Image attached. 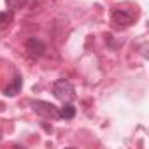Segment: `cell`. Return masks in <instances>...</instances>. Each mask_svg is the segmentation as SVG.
I'll use <instances>...</instances> for the list:
<instances>
[{"instance_id": "obj_1", "label": "cell", "mask_w": 149, "mask_h": 149, "mask_svg": "<svg viewBox=\"0 0 149 149\" xmlns=\"http://www.w3.org/2000/svg\"><path fill=\"white\" fill-rule=\"evenodd\" d=\"M53 95L60 100V102H72L76 98V90H74L72 83L67 81V79H58L54 84H53Z\"/></svg>"}, {"instance_id": "obj_2", "label": "cell", "mask_w": 149, "mask_h": 149, "mask_svg": "<svg viewBox=\"0 0 149 149\" xmlns=\"http://www.w3.org/2000/svg\"><path fill=\"white\" fill-rule=\"evenodd\" d=\"M25 51H26V54H28L30 58L37 60V58H42V56H44V53H46V44H44L40 39L32 37V39H28V40L25 42Z\"/></svg>"}, {"instance_id": "obj_3", "label": "cell", "mask_w": 149, "mask_h": 149, "mask_svg": "<svg viewBox=\"0 0 149 149\" xmlns=\"http://www.w3.org/2000/svg\"><path fill=\"white\" fill-rule=\"evenodd\" d=\"M32 107H33V111H35L39 116H42V118H53V119L60 118V111H58L53 104L37 100V102H32Z\"/></svg>"}, {"instance_id": "obj_4", "label": "cell", "mask_w": 149, "mask_h": 149, "mask_svg": "<svg viewBox=\"0 0 149 149\" xmlns=\"http://www.w3.org/2000/svg\"><path fill=\"white\" fill-rule=\"evenodd\" d=\"M112 23L118 28H128L133 25V16L126 9H114L112 11Z\"/></svg>"}, {"instance_id": "obj_5", "label": "cell", "mask_w": 149, "mask_h": 149, "mask_svg": "<svg viewBox=\"0 0 149 149\" xmlns=\"http://www.w3.org/2000/svg\"><path fill=\"white\" fill-rule=\"evenodd\" d=\"M21 86H23V79H21V76H14L13 83L4 90V95H6V97H16V95L21 91Z\"/></svg>"}, {"instance_id": "obj_6", "label": "cell", "mask_w": 149, "mask_h": 149, "mask_svg": "<svg viewBox=\"0 0 149 149\" xmlns=\"http://www.w3.org/2000/svg\"><path fill=\"white\" fill-rule=\"evenodd\" d=\"M76 116V107H74L70 102H65V105L60 109V118H65V119H72Z\"/></svg>"}, {"instance_id": "obj_7", "label": "cell", "mask_w": 149, "mask_h": 149, "mask_svg": "<svg viewBox=\"0 0 149 149\" xmlns=\"http://www.w3.org/2000/svg\"><path fill=\"white\" fill-rule=\"evenodd\" d=\"M6 2H7V7H9L11 11H18V9H21L23 6L28 4V0H6Z\"/></svg>"}, {"instance_id": "obj_8", "label": "cell", "mask_w": 149, "mask_h": 149, "mask_svg": "<svg viewBox=\"0 0 149 149\" xmlns=\"http://www.w3.org/2000/svg\"><path fill=\"white\" fill-rule=\"evenodd\" d=\"M13 19V13H0V28H4L6 25H9Z\"/></svg>"}]
</instances>
